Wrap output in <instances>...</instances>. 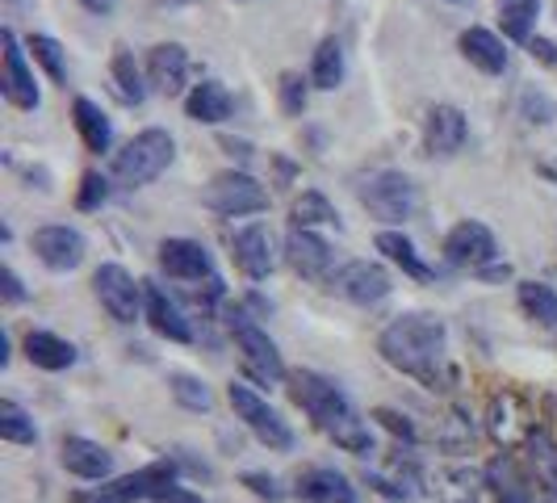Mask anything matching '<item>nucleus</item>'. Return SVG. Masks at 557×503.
I'll list each match as a JSON object with an SVG mask.
<instances>
[{"label": "nucleus", "mask_w": 557, "mask_h": 503, "mask_svg": "<svg viewBox=\"0 0 557 503\" xmlns=\"http://www.w3.org/2000/svg\"><path fill=\"white\" fill-rule=\"evenodd\" d=\"M110 76H113V84H117V93H122V101H131V106H143V101H147L151 81H147V72L135 63V56H131L126 47H117V51H113Z\"/></svg>", "instance_id": "nucleus-29"}, {"label": "nucleus", "mask_w": 557, "mask_h": 503, "mask_svg": "<svg viewBox=\"0 0 557 503\" xmlns=\"http://www.w3.org/2000/svg\"><path fill=\"white\" fill-rule=\"evenodd\" d=\"M176 482V462L164 457V462H151L135 475H122L113 482H101V487H88V491H76L72 503H139V500H156L164 487Z\"/></svg>", "instance_id": "nucleus-6"}, {"label": "nucleus", "mask_w": 557, "mask_h": 503, "mask_svg": "<svg viewBox=\"0 0 557 503\" xmlns=\"http://www.w3.org/2000/svg\"><path fill=\"white\" fill-rule=\"evenodd\" d=\"M72 122H76V131H81V139L88 151H110L113 147V126L110 118L101 113V106H92L88 97H76V106H72Z\"/></svg>", "instance_id": "nucleus-28"}, {"label": "nucleus", "mask_w": 557, "mask_h": 503, "mask_svg": "<svg viewBox=\"0 0 557 503\" xmlns=\"http://www.w3.org/2000/svg\"><path fill=\"white\" fill-rule=\"evenodd\" d=\"M0 294H4V303H26V285L13 269H0Z\"/></svg>", "instance_id": "nucleus-44"}, {"label": "nucleus", "mask_w": 557, "mask_h": 503, "mask_svg": "<svg viewBox=\"0 0 557 503\" xmlns=\"http://www.w3.org/2000/svg\"><path fill=\"white\" fill-rule=\"evenodd\" d=\"M181 4H189V0H181Z\"/></svg>", "instance_id": "nucleus-49"}, {"label": "nucleus", "mask_w": 557, "mask_h": 503, "mask_svg": "<svg viewBox=\"0 0 557 503\" xmlns=\"http://www.w3.org/2000/svg\"><path fill=\"white\" fill-rule=\"evenodd\" d=\"M206 206L223 219H244V214H260L269 210V189L248 176V172H219L210 185H206Z\"/></svg>", "instance_id": "nucleus-9"}, {"label": "nucleus", "mask_w": 557, "mask_h": 503, "mask_svg": "<svg viewBox=\"0 0 557 503\" xmlns=\"http://www.w3.org/2000/svg\"><path fill=\"white\" fill-rule=\"evenodd\" d=\"M529 56L541 59L545 68H554V63H557V47L549 42V38H529Z\"/></svg>", "instance_id": "nucleus-45"}, {"label": "nucleus", "mask_w": 557, "mask_h": 503, "mask_svg": "<svg viewBox=\"0 0 557 503\" xmlns=\"http://www.w3.org/2000/svg\"><path fill=\"white\" fill-rule=\"evenodd\" d=\"M524 453H529L532 478L545 482V487L557 495V441L549 437V428H536V432L529 437V445H524Z\"/></svg>", "instance_id": "nucleus-30"}, {"label": "nucleus", "mask_w": 557, "mask_h": 503, "mask_svg": "<svg viewBox=\"0 0 557 503\" xmlns=\"http://www.w3.org/2000/svg\"><path fill=\"white\" fill-rule=\"evenodd\" d=\"M382 357L419 378L423 387L432 391H448L457 382L453 365H448V332L436 315H423V310H411V315H398L391 328L377 340Z\"/></svg>", "instance_id": "nucleus-1"}, {"label": "nucleus", "mask_w": 557, "mask_h": 503, "mask_svg": "<svg viewBox=\"0 0 557 503\" xmlns=\"http://www.w3.org/2000/svg\"><path fill=\"white\" fill-rule=\"evenodd\" d=\"M499 503H529V500H520V495H503Z\"/></svg>", "instance_id": "nucleus-48"}, {"label": "nucleus", "mask_w": 557, "mask_h": 503, "mask_svg": "<svg viewBox=\"0 0 557 503\" xmlns=\"http://www.w3.org/2000/svg\"><path fill=\"white\" fill-rule=\"evenodd\" d=\"M277 97H281V110L289 113V118H302V110H307V81L298 72H285L277 84Z\"/></svg>", "instance_id": "nucleus-38"}, {"label": "nucleus", "mask_w": 557, "mask_h": 503, "mask_svg": "<svg viewBox=\"0 0 557 503\" xmlns=\"http://www.w3.org/2000/svg\"><path fill=\"white\" fill-rule=\"evenodd\" d=\"M92 290L101 298V307L110 310L117 323H135L143 315V281H135L122 265H101L92 273Z\"/></svg>", "instance_id": "nucleus-12"}, {"label": "nucleus", "mask_w": 557, "mask_h": 503, "mask_svg": "<svg viewBox=\"0 0 557 503\" xmlns=\"http://www.w3.org/2000/svg\"><path fill=\"white\" fill-rule=\"evenodd\" d=\"M0 42H4V76H0V93H4V101H9V106H17V110H38V84H34V72H29L26 51H22L17 34H13V29H4V34H0Z\"/></svg>", "instance_id": "nucleus-16"}, {"label": "nucleus", "mask_w": 557, "mask_h": 503, "mask_svg": "<svg viewBox=\"0 0 557 503\" xmlns=\"http://www.w3.org/2000/svg\"><path fill=\"white\" fill-rule=\"evenodd\" d=\"M147 81L160 97H181L189 84V51L181 42H160L147 51Z\"/></svg>", "instance_id": "nucleus-18"}, {"label": "nucleus", "mask_w": 557, "mask_h": 503, "mask_svg": "<svg viewBox=\"0 0 557 503\" xmlns=\"http://www.w3.org/2000/svg\"><path fill=\"white\" fill-rule=\"evenodd\" d=\"M470 139V122L457 106H436L428 110V122H423V147L428 156H457Z\"/></svg>", "instance_id": "nucleus-19"}, {"label": "nucleus", "mask_w": 557, "mask_h": 503, "mask_svg": "<svg viewBox=\"0 0 557 503\" xmlns=\"http://www.w3.org/2000/svg\"><path fill=\"white\" fill-rule=\"evenodd\" d=\"M151 503H206V500H201V495H194V491H185V487H176V482H172V487H164V491H160V495H156Z\"/></svg>", "instance_id": "nucleus-46"}, {"label": "nucleus", "mask_w": 557, "mask_h": 503, "mask_svg": "<svg viewBox=\"0 0 557 503\" xmlns=\"http://www.w3.org/2000/svg\"><path fill=\"white\" fill-rule=\"evenodd\" d=\"M231 260L235 269L251 281H264L273 269H277V235L269 223H248L235 231L231 240Z\"/></svg>", "instance_id": "nucleus-11"}, {"label": "nucleus", "mask_w": 557, "mask_h": 503, "mask_svg": "<svg viewBox=\"0 0 557 503\" xmlns=\"http://www.w3.org/2000/svg\"><path fill=\"white\" fill-rule=\"evenodd\" d=\"M327 285H332L339 298L357 303V307H377V303L391 298V290H394L391 273H386L377 260H348L344 269H335Z\"/></svg>", "instance_id": "nucleus-10"}, {"label": "nucleus", "mask_w": 557, "mask_h": 503, "mask_svg": "<svg viewBox=\"0 0 557 503\" xmlns=\"http://www.w3.org/2000/svg\"><path fill=\"white\" fill-rule=\"evenodd\" d=\"M373 419L382 424V428H391L394 437H403V441H416V424L407 416H398V412H391V407H377L373 412Z\"/></svg>", "instance_id": "nucleus-43"}, {"label": "nucleus", "mask_w": 557, "mask_h": 503, "mask_svg": "<svg viewBox=\"0 0 557 503\" xmlns=\"http://www.w3.org/2000/svg\"><path fill=\"white\" fill-rule=\"evenodd\" d=\"M339 81H344V47L335 38H323L314 47V59H310V84L323 88V93H332Z\"/></svg>", "instance_id": "nucleus-31"}, {"label": "nucleus", "mask_w": 557, "mask_h": 503, "mask_svg": "<svg viewBox=\"0 0 557 503\" xmlns=\"http://www.w3.org/2000/svg\"><path fill=\"white\" fill-rule=\"evenodd\" d=\"M168 387H172V398H176L185 412H210V403H214L210 387H206L201 378H194V373H172Z\"/></svg>", "instance_id": "nucleus-36"}, {"label": "nucleus", "mask_w": 557, "mask_h": 503, "mask_svg": "<svg viewBox=\"0 0 557 503\" xmlns=\"http://www.w3.org/2000/svg\"><path fill=\"white\" fill-rule=\"evenodd\" d=\"M495 256H499V244H495L491 226L474 223V219L457 223L445 235V260L453 265V269H470V273H482V269H486Z\"/></svg>", "instance_id": "nucleus-13"}, {"label": "nucleus", "mask_w": 557, "mask_h": 503, "mask_svg": "<svg viewBox=\"0 0 557 503\" xmlns=\"http://www.w3.org/2000/svg\"><path fill=\"white\" fill-rule=\"evenodd\" d=\"M289 391H294V403L314 419V428L335 441L339 449L357 453V457H369L373 453V432L369 424L357 416V407L348 403V394L335 387L332 378L314 373V369H302L289 378Z\"/></svg>", "instance_id": "nucleus-2"}, {"label": "nucleus", "mask_w": 557, "mask_h": 503, "mask_svg": "<svg viewBox=\"0 0 557 503\" xmlns=\"http://www.w3.org/2000/svg\"><path fill=\"white\" fill-rule=\"evenodd\" d=\"M110 201V181L101 172H84L81 194H76V210H101Z\"/></svg>", "instance_id": "nucleus-39"}, {"label": "nucleus", "mask_w": 557, "mask_h": 503, "mask_svg": "<svg viewBox=\"0 0 557 503\" xmlns=\"http://www.w3.org/2000/svg\"><path fill=\"white\" fill-rule=\"evenodd\" d=\"M143 319L151 323V332L172 340V344H189L194 328L185 319V310L176 307V298H168L156 281H143Z\"/></svg>", "instance_id": "nucleus-17"}, {"label": "nucleus", "mask_w": 557, "mask_h": 503, "mask_svg": "<svg viewBox=\"0 0 557 503\" xmlns=\"http://www.w3.org/2000/svg\"><path fill=\"white\" fill-rule=\"evenodd\" d=\"M235 110V101H231V93H226V84L219 81H201L189 88V97H185V113L201 122V126H219L226 122Z\"/></svg>", "instance_id": "nucleus-25"}, {"label": "nucleus", "mask_w": 557, "mask_h": 503, "mask_svg": "<svg viewBox=\"0 0 557 503\" xmlns=\"http://www.w3.org/2000/svg\"><path fill=\"white\" fill-rule=\"evenodd\" d=\"M29 248L34 256L47 265V269H55V273H72V269H81L84 260V235L76 226H63V223H51V226H38L34 235H29Z\"/></svg>", "instance_id": "nucleus-14"}, {"label": "nucleus", "mask_w": 557, "mask_h": 503, "mask_svg": "<svg viewBox=\"0 0 557 503\" xmlns=\"http://www.w3.org/2000/svg\"><path fill=\"white\" fill-rule=\"evenodd\" d=\"M294 495L302 503H357V487H352V478L339 475L335 466H314V470L298 478Z\"/></svg>", "instance_id": "nucleus-23"}, {"label": "nucleus", "mask_w": 557, "mask_h": 503, "mask_svg": "<svg viewBox=\"0 0 557 503\" xmlns=\"http://www.w3.org/2000/svg\"><path fill=\"white\" fill-rule=\"evenodd\" d=\"M26 357L29 365L47 369V373H59V369H72L76 365V344H67L63 335L55 332H26Z\"/></svg>", "instance_id": "nucleus-26"}, {"label": "nucleus", "mask_w": 557, "mask_h": 503, "mask_svg": "<svg viewBox=\"0 0 557 503\" xmlns=\"http://www.w3.org/2000/svg\"><path fill=\"white\" fill-rule=\"evenodd\" d=\"M461 56L474 63L478 72H486V76H499V72H507V47H503V38L495 34V29L486 26H470L466 34H461Z\"/></svg>", "instance_id": "nucleus-24"}, {"label": "nucleus", "mask_w": 557, "mask_h": 503, "mask_svg": "<svg viewBox=\"0 0 557 503\" xmlns=\"http://www.w3.org/2000/svg\"><path fill=\"white\" fill-rule=\"evenodd\" d=\"M441 445L453 449V453L466 445H474V424H470L466 412H448L445 428H441Z\"/></svg>", "instance_id": "nucleus-40"}, {"label": "nucleus", "mask_w": 557, "mask_h": 503, "mask_svg": "<svg viewBox=\"0 0 557 503\" xmlns=\"http://www.w3.org/2000/svg\"><path fill=\"white\" fill-rule=\"evenodd\" d=\"M172 156H176V143H172L168 131H160V126L139 131L122 151H113V181L126 185V189L151 185V181L172 164Z\"/></svg>", "instance_id": "nucleus-3"}, {"label": "nucleus", "mask_w": 557, "mask_h": 503, "mask_svg": "<svg viewBox=\"0 0 557 503\" xmlns=\"http://www.w3.org/2000/svg\"><path fill=\"white\" fill-rule=\"evenodd\" d=\"M520 110H524V118H529V122H541V126H545V122H554L557 106L549 101V97H545V93L529 88V93L520 97Z\"/></svg>", "instance_id": "nucleus-42"}, {"label": "nucleus", "mask_w": 557, "mask_h": 503, "mask_svg": "<svg viewBox=\"0 0 557 503\" xmlns=\"http://www.w3.org/2000/svg\"><path fill=\"white\" fill-rule=\"evenodd\" d=\"M285 260L298 278L332 281V244L323 235H314L307 226H289L285 235Z\"/></svg>", "instance_id": "nucleus-15"}, {"label": "nucleus", "mask_w": 557, "mask_h": 503, "mask_svg": "<svg viewBox=\"0 0 557 503\" xmlns=\"http://www.w3.org/2000/svg\"><path fill=\"white\" fill-rule=\"evenodd\" d=\"M26 47L34 51V63H42V72H47L51 81L55 84L67 81V59H63V47H59L51 34H29Z\"/></svg>", "instance_id": "nucleus-37"}, {"label": "nucleus", "mask_w": 557, "mask_h": 503, "mask_svg": "<svg viewBox=\"0 0 557 503\" xmlns=\"http://www.w3.org/2000/svg\"><path fill=\"white\" fill-rule=\"evenodd\" d=\"M226 328L235 335V348H239V357H244V369H248L251 382H260V387H281L285 382V361H281L277 344L269 340L264 328H256L251 323L248 310H226Z\"/></svg>", "instance_id": "nucleus-5"}, {"label": "nucleus", "mask_w": 557, "mask_h": 503, "mask_svg": "<svg viewBox=\"0 0 557 503\" xmlns=\"http://www.w3.org/2000/svg\"><path fill=\"white\" fill-rule=\"evenodd\" d=\"M0 437L9 445H34L38 441V428H34L29 412L13 398H0Z\"/></svg>", "instance_id": "nucleus-34"}, {"label": "nucleus", "mask_w": 557, "mask_h": 503, "mask_svg": "<svg viewBox=\"0 0 557 503\" xmlns=\"http://www.w3.org/2000/svg\"><path fill=\"white\" fill-rule=\"evenodd\" d=\"M59 462H63L67 475L84 478V482H106L113 475V453L101 441H88V437H67Z\"/></svg>", "instance_id": "nucleus-22"}, {"label": "nucleus", "mask_w": 557, "mask_h": 503, "mask_svg": "<svg viewBox=\"0 0 557 503\" xmlns=\"http://www.w3.org/2000/svg\"><path fill=\"white\" fill-rule=\"evenodd\" d=\"M81 4L88 9V13H110L117 0H81Z\"/></svg>", "instance_id": "nucleus-47"}, {"label": "nucleus", "mask_w": 557, "mask_h": 503, "mask_svg": "<svg viewBox=\"0 0 557 503\" xmlns=\"http://www.w3.org/2000/svg\"><path fill=\"white\" fill-rule=\"evenodd\" d=\"M226 398H231L235 416L248 424V432L264 449H273V453H289V449H294V428L281 419L277 407H269V403L251 391V387H244V382H231V387H226Z\"/></svg>", "instance_id": "nucleus-7"}, {"label": "nucleus", "mask_w": 557, "mask_h": 503, "mask_svg": "<svg viewBox=\"0 0 557 503\" xmlns=\"http://www.w3.org/2000/svg\"><path fill=\"white\" fill-rule=\"evenodd\" d=\"M499 4V26L507 38L516 42H529L532 26H536V13H541V0H495Z\"/></svg>", "instance_id": "nucleus-33"}, {"label": "nucleus", "mask_w": 557, "mask_h": 503, "mask_svg": "<svg viewBox=\"0 0 557 503\" xmlns=\"http://www.w3.org/2000/svg\"><path fill=\"white\" fill-rule=\"evenodd\" d=\"M486 487H491V478L470 466H441L436 475H428V491L441 503H482Z\"/></svg>", "instance_id": "nucleus-21"}, {"label": "nucleus", "mask_w": 557, "mask_h": 503, "mask_svg": "<svg viewBox=\"0 0 557 503\" xmlns=\"http://www.w3.org/2000/svg\"><path fill=\"white\" fill-rule=\"evenodd\" d=\"M520 307L541 328H557V290L545 281H520Z\"/></svg>", "instance_id": "nucleus-32"}, {"label": "nucleus", "mask_w": 557, "mask_h": 503, "mask_svg": "<svg viewBox=\"0 0 557 503\" xmlns=\"http://www.w3.org/2000/svg\"><path fill=\"white\" fill-rule=\"evenodd\" d=\"M357 197L361 206L382 219V223H407L419 210V189L407 172H394V168H382V172H369L361 185H357Z\"/></svg>", "instance_id": "nucleus-4"}, {"label": "nucleus", "mask_w": 557, "mask_h": 503, "mask_svg": "<svg viewBox=\"0 0 557 503\" xmlns=\"http://www.w3.org/2000/svg\"><path fill=\"white\" fill-rule=\"evenodd\" d=\"M377 252L391 260V265H398L403 273L411 281H432L436 273H432V265L419 256V248L403 235V231H377Z\"/></svg>", "instance_id": "nucleus-27"}, {"label": "nucleus", "mask_w": 557, "mask_h": 503, "mask_svg": "<svg viewBox=\"0 0 557 503\" xmlns=\"http://www.w3.org/2000/svg\"><path fill=\"white\" fill-rule=\"evenodd\" d=\"M335 219H339V214H335V206L319 194V189H307V194L294 201V210H289V223L307 226V231H314V226H327V223H335Z\"/></svg>", "instance_id": "nucleus-35"}, {"label": "nucleus", "mask_w": 557, "mask_h": 503, "mask_svg": "<svg viewBox=\"0 0 557 503\" xmlns=\"http://www.w3.org/2000/svg\"><path fill=\"white\" fill-rule=\"evenodd\" d=\"M536 432V412L520 391H499L486 403V437L511 453V449H524L529 437Z\"/></svg>", "instance_id": "nucleus-8"}, {"label": "nucleus", "mask_w": 557, "mask_h": 503, "mask_svg": "<svg viewBox=\"0 0 557 503\" xmlns=\"http://www.w3.org/2000/svg\"><path fill=\"white\" fill-rule=\"evenodd\" d=\"M244 487H248L256 500H269V503H281V500H285L281 482L273 475H264V470H248V475H244Z\"/></svg>", "instance_id": "nucleus-41"}, {"label": "nucleus", "mask_w": 557, "mask_h": 503, "mask_svg": "<svg viewBox=\"0 0 557 503\" xmlns=\"http://www.w3.org/2000/svg\"><path fill=\"white\" fill-rule=\"evenodd\" d=\"M160 269L176 281H210L214 278V260H210V252L201 248L197 240H181V235L160 244Z\"/></svg>", "instance_id": "nucleus-20"}]
</instances>
